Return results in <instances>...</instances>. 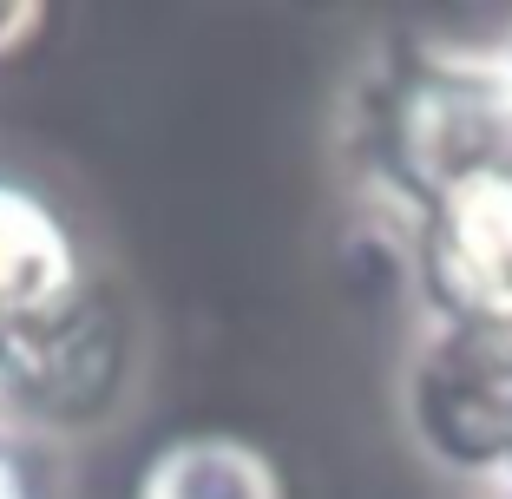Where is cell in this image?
<instances>
[{
  "label": "cell",
  "instance_id": "cell-1",
  "mask_svg": "<svg viewBox=\"0 0 512 499\" xmlns=\"http://www.w3.org/2000/svg\"><path fill=\"white\" fill-rule=\"evenodd\" d=\"M348 165L381 230L414 237L434 197L512 165L506 40H394L348 92Z\"/></svg>",
  "mask_w": 512,
  "mask_h": 499
},
{
  "label": "cell",
  "instance_id": "cell-2",
  "mask_svg": "<svg viewBox=\"0 0 512 499\" xmlns=\"http://www.w3.org/2000/svg\"><path fill=\"white\" fill-rule=\"evenodd\" d=\"M138 375V322L125 296L92 276L66 309L0 329V427L20 440H73L125 408Z\"/></svg>",
  "mask_w": 512,
  "mask_h": 499
},
{
  "label": "cell",
  "instance_id": "cell-3",
  "mask_svg": "<svg viewBox=\"0 0 512 499\" xmlns=\"http://www.w3.org/2000/svg\"><path fill=\"white\" fill-rule=\"evenodd\" d=\"M407 440L460 486H512V322H427L401 375Z\"/></svg>",
  "mask_w": 512,
  "mask_h": 499
},
{
  "label": "cell",
  "instance_id": "cell-4",
  "mask_svg": "<svg viewBox=\"0 0 512 499\" xmlns=\"http://www.w3.org/2000/svg\"><path fill=\"white\" fill-rule=\"evenodd\" d=\"M427 322H512V165L473 171L407 237Z\"/></svg>",
  "mask_w": 512,
  "mask_h": 499
},
{
  "label": "cell",
  "instance_id": "cell-5",
  "mask_svg": "<svg viewBox=\"0 0 512 499\" xmlns=\"http://www.w3.org/2000/svg\"><path fill=\"white\" fill-rule=\"evenodd\" d=\"M92 276L99 270H92L73 217L53 204V191L0 171V329L66 309Z\"/></svg>",
  "mask_w": 512,
  "mask_h": 499
},
{
  "label": "cell",
  "instance_id": "cell-6",
  "mask_svg": "<svg viewBox=\"0 0 512 499\" xmlns=\"http://www.w3.org/2000/svg\"><path fill=\"white\" fill-rule=\"evenodd\" d=\"M125 499H296L283 460L237 427H184L132 467Z\"/></svg>",
  "mask_w": 512,
  "mask_h": 499
},
{
  "label": "cell",
  "instance_id": "cell-7",
  "mask_svg": "<svg viewBox=\"0 0 512 499\" xmlns=\"http://www.w3.org/2000/svg\"><path fill=\"white\" fill-rule=\"evenodd\" d=\"M46 33H53V7H40V0H0V73L20 66L27 53H40Z\"/></svg>",
  "mask_w": 512,
  "mask_h": 499
},
{
  "label": "cell",
  "instance_id": "cell-8",
  "mask_svg": "<svg viewBox=\"0 0 512 499\" xmlns=\"http://www.w3.org/2000/svg\"><path fill=\"white\" fill-rule=\"evenodd\" d=\"M0 499H46V467L20 434L0 427Z\"/></svg>",
  "mask_w": 512,
  "mask_h": 499
},
{
  "label": "cell",
  "instance_id": "cell-9",
  "mask_svg": "<svg viewBox=\"0 0 512 499\" xmlns=\"http://www.w3.org/2000/svg\"><path fill=\"white\" fill-rule=\"evenodd\" d=\"M493 499H512V486H499V493H493Z\"/></svg>",
  "mask_w": 512,
  "mask_h": 499
},
{
  "label": "cell",
  "instance_id": "cell-10",
  "mask_svg": "<svg viewBox=\"0 0 512 499\" xmlns=\"http://www.w3.org/2000/svg\"><path fill=\"white\" fill-rule=\"evenodd\" d=\"M506 66H512V33H506Z\"/></svg>",
  "mask_w": 512,
  "mask_h": 499
}]
</instances>
